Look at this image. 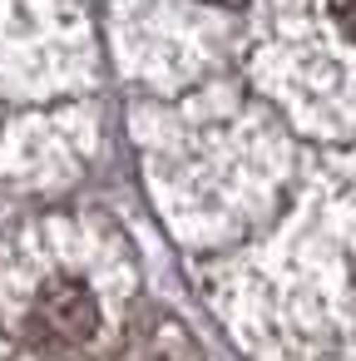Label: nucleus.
Wrapping results in <instances>:
<instances>
[{
	"label": "nucleus",
	"instance_id": "nucleus-1",
	"mask_svg": "<svg viewBox=\"0 0 356 361\" xmlns=\"http://www.w3.org/2000/svg\"><path fill=\"white\" fill-rule=\"evenodd\" d=\"M94 326H99V302L75 277L45 282V292L35 297V307L25 317L30 341L45 346V351H75V346H85L94 336Z\"/></svg>",
	"mask_w": 356,
	"mask_h": 361
},
{
	"label": "nucleus",
	"instance_id": "nucleus-2",
	"mask_svg": "<svg viewBox=\"0 0 356 361\" xmlns=\"http://www.w3.org/2000/svg\"><path fill=\"white\" fill-rule=\"evenodd\" d=\"M331 11H336V20H341V30L356 40V0H331Z\"/></svg>",
	"mask_w": 356,
	"mask_h": 361
},
{
	"label": "nucleus",
	"instance_id": "nucleus-3",
	"mask_svg": "<svg viewBox=\"0 0 356 361\" xmlns=\"http://www.w3.org/2000/svg\"><path fill=\"white\" fill-rule=\"evenodd\" d=\"M213 6H228V11H238V6H243V0H213Z\"/></svg>",
	"mask_w": 356,
	"mask_h": 361
}]
</instances>
